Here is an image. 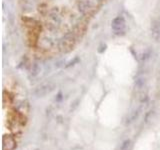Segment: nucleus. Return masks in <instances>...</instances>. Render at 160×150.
I'll return each mask as SVG.
<instances>
[{"label": "nucleus", "mask_w": 160, "mask_h": 150, "mask_svg": "<svg viewBox=\"0 0 160 150\" xmlns=\"http://www.w3.org/2000/svg\"><path fill=\"white\" fill-rule=\"evenodd\" d=\"M108 0H19V17L29 49L58 56L76 45Z\"/></svg>", "instance_id": "obj_1"}]
</instances>
